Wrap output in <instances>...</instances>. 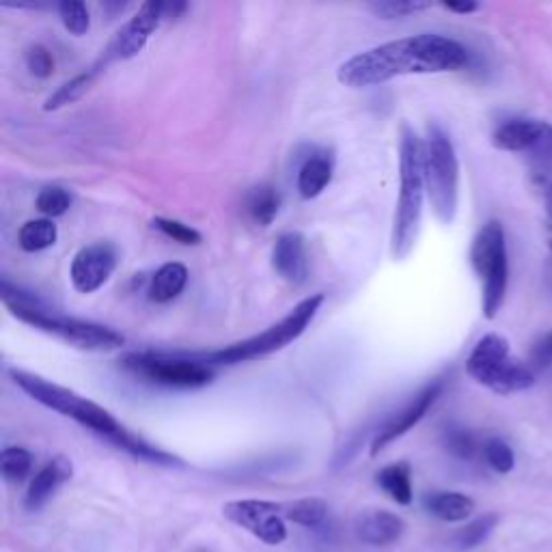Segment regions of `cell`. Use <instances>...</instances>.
<instances>
[{
    "label": "cell",
    "instance_id": "d590c367",
    "mask_svg": "<svg viewBox=\"0 0 552 552\" xmlns=\"http://www.w3.org/2000/svg\"><path fill=\"white\" fill-rule=\"evenodd\" d=\"M552 365V328L544 337L535 341L531 350V367H548Z\"/></svg>",
    "mask_w": 552,
    "mask_h": 552
},
{
    "label": "cell",
    "instance_id": "44dd1931",
    "mask_svg": "<svg viewBox=\"0 0 552 552\" xmlns=\"http://www.w3.org/2000/svg\"><path fill=\"white\" fill-rule=\"evenodd\" d=\"M104 69V65L98 61L95 65H91L87 72H82L78 76H74L72 80H67L63 87H59L57 91H54L50 98L46 100L44 104V110H59V108H65L69 104H74L78 102L82 95H85L91 85L95 82V78L100 76V72Z\"/></svg>",
    "mask_w": 552,
    "mask_h": 552
},
{
    "label": "cell",
    "instance_id": "3957f363",
    "mask_svg": "<svg viewBox=\"0 0 552 552\" xmlns=\"http://www.w3.org/2000/svg\"><path fill=\"white\" fill-rule=\"evenodd\" d=\"M0 298H3V305L9 313L18 317L20 322L57 337L67 345H74L78 350L113 352L126 345V337L117 333L115 328L52 313L37 296L24 292L18 285H11L9 279L0 281Z\"/></svg>",
    "mask_w": 552,
    "mask_h": 552
},
{
    "label": "cell",
    "instance_id": "cb8c5ba5",
    "mask_svg": "<svg viewBox=\"0 0 552 552\" xmlns=\"http://www.w3.org/2000/svg\"><path fill=\"white\" fill-rule=\"evenodd\" d=\"M59 238L57 225L50 218H35L24 223L18 231V244L24 253H39L54 246Z\"/></svg>",
    "mask_w": 552,
    "mask_h": 552
},
{
    "label": "cell",
    "instance_id": "5b68a950",
    "mask_svg": "<svg viewBox=\"0 0 552 552\" xmlns=\"http://www.w3.org/2000/svg\"><path fill=\"white\" fill-rule=\"evenodd\" d=\"M326 296L324 294H313L305 300H300L298 305L289 311L283 320L272 324L266 328L264 333H259L255 337H248L244 341L231 343L227 348H220L214 352H205V354H195L199 361L207 365H238V363H248V361H257V358L270 356L274 352H279L287 348L289 343L296 341L309 324L315 320L317 311L322 309Z\"/></svg>",
    "mask_w": 552,
    "mask_h": 552
},
{
    "label": "cell",
    "instance_id": "d6a6232c",
    "mask_svg": "<svg viewBox=\"0 0 552 552\" xmlns=\"http://www.w3.org/2000/svg\"><path fill=\"white\" fill-rule=\"evenodd\" d=\"M496 524V516H483L475 522L468 524L462 531H458L455 535V544L462 550H471L475 546H479L483 540H488V535L494 531Z\"/></svg>",
    "mask_w": 552,
    "mask_h": 552
},
{
    "label": "cell",
    "instance_id": "ba28073f",
    "mask_svg": "<svg viewBox=\"0 0 552 552\" xmlns=\"http://www.w3.org/2000/svg\"><path fill=\"white\" fill-rule=\"evenodd\" d=\"M471 266L481 281V311L486 320L499 315L509 285V257L505 229L499 220H488L471 244Z\"/></svg>",
    "mask_w": 552,
    "mask_h": 552
},
{
    "label": "cell",
    "instance_id": "f546056e",
    "mask_svg": "<svg viewBox=\"0 0 552 552\" xmlns=\"http://www.w3.org/2000/svg\"><path fill=\"white\" fill-rule=\"evenodd\" d=\"M430 7L432 3H423V0H378V3L367 5L369 11H374L378 18H384V20L406 18V16H412V13H419Z\"/></svg>",
    "mask_w": 552,
    "mask_h": 552
},
{
    "label": "cell",
    "instance_id": "74e56055",
    "mask_svg": "<svg viewBox=\"0 0 552 552\" xmlns=\"http://www.w3.org/2000/svg\"><path fill=\"white\" fill-rule=\"evenodd\" d=\"M546 216H548V223L552 225V182L546 188Z\"/></svg>",
    "mask_w": 552,
    "mask_h": 552
},
{
    "label": "cell",
    "instance_id": "30bf717a",
    "mask_svg": "<svg viewBox=\"0 0 552 552\" xmlns=\"http://www.w3.org/2000/svg\"><path fill=\"white\" fill-rule=\"evenodd\" d=\"M225 516L238 527L253 533L257 540L268 546H279L285 542L287 527L283 522V507L270 501H233L225 505Z\"/></svg>",
    "mask_w": 552,
    "mask_h": 552
},
{
    "label": "cell",
    "instance_id": "e575fe53",
    "mask_svg": "<svg viewBox=\"0 0 552 552\" xmlns=\"http://www.w3.org/2000/svg\"><path fill=\"white\" fill-rule=\"evenodd\" d=\"M447 449L453 455H458V458L468 460V458H473L477 445H475V438L471 434H468V432H464V430H451L447 434Z\"/></svg>",
    "mask_w": 552,
    "mask_h": 552
},
{
    "label": "cell",
    "instance_id": "484cf974",
    "mask_svg": "<svg viewBox=\"0 0 552 552\" xmlns=\"http://www.w3.org/2000/svg\"><path fill=\"white\" fill-rule=\"evenodd\" d=\"M33 468V455L22 447H7L0 455V471L7 481H24Z\"/></svg>",
    "mask_w": 552,
    "mask_h": 552
},
{
    "label": "cell",
    "instance_id": "ffe728a7",
    "mask_svg": "<svg viewBox=\"0 0 552 552\" xmlns=\"http://www.w3.org/2000/svg\"><path fill=\"white\" fill-rule=\"evenodd\" d=\"M425 509L443 522H462L473 514L475 501L460 492H434L425 496Z\"/></svg>",
    "mask_w": 552,
    "mask_h": 552
},
{
    "label": "cell",
    "instance_id": "f35d334b",
    "mask_svg": "<svg viewBox=\"0 0 552 552\" xmlns=\"http://www.w3.org/2000/svg\"><path fill=\"white\" fill-rule=\"evenodd\" d=\"M195 552H210V550H203V548H201V550H195Z\"/></svg>",
    "mask_w": 552,
    "mask_h": 552
},
{
    "label": "cell",
    "instance_id": "52a82bcc",
    "mask_svg": "<svg viewBox=\"0 0 552 552\" xmlns=\"http://www.w3.org/2000/svg\"><path fill=\"white\" fill-rule=\"evenodd\" d=\"M425 151V190L440 223L451 225L460 201V162L449 134L430 123L423 143Z\"/></svg>",
    "mask_w": 552,
    "mask_h": 552
},
{
    "label": "cell",
    "instance_id": "8992f818",
    "mask_svg": "<svg viewBox=\"0 0 552 552\" xmlns=\"http://www.w3.org/2000/svg\"><path fill=\"white\" fill-rule=\"evenodd\" d=\"M466 374L477 384L499 395L527 391L535 384L531 363H522L512 356L509 341L496 333L483 335L466 358Z\"/></svg>",
    "mask_w": 552,
    "mask_h": 552
},
{
    "label": "cell",
    "instance_id": "d6986e66",
    "mask_svg": "<svg viewBox=\"0 0 552 552\" xmlns=\"http://www.w3.org/2000/svg\"><path fill=\"white\" fill-rule=\"evenodd\" d=\"M333 179V158L328 154H313L305 160L298 171V192L302 199H315L320 197L324 188Z\"/></svg>",
    "mask_w": 552,
    "mask_h": 552
},
{
    "label": "cell",
    "instance_id": "f1b7e54d",
    "mask_svg": "<svg viewBox=\"0 0 552 552\" xmlns=\"http://www.w3.org/2000/svg\"><path fill=\"white\" fill-rule=\"evenodd\" d=\"M483 458H486L488 466L496 473L507 475L514 471V449L509 447L503 438H488L486 443H483Z\"/></svg>",
    "mask_w": 552,
    "mask_h": 552
},
{
    "label": "cell",
    "instance_id": "1f68e13d",
    "mask_svg": "<svg viewBox=\"0 0 552 552\" xmlns=\"http://www.w3.org/2000/svg\"><path fill=\"white\" fill-rule=\"evenodd\" d=\"M151 225H154L160 233H164V236L184 244V246H197L201 244L203 236L195 229L190 227L186 223H182V220H173V218H164V216H158L151 220Z\"/></svg>",
    "mask_w": 552,
    "mask_h": 552
},
{
    "label": "cell",
    "instance_id": "ab89813d",
    "mask_svg": "<svg viewBox=\"0 0 552 552\" xmlns=\"http://www.w3.org/2000/svg\"><path fill=\"white\" fill-rule=\"evenodd\" d=\"M550 253H552V238H550Z\"/></svg>",
    "mask_w": 552,
    "mask_h": 552
},
{
    "label": "cell",
    "instance_id": "e0dca14e",
    "mask_svg": "<svg viewBox=\"0 0 552 552\" xmlns=\"http://www.w3.org/2000/svg\"><path fill=\"white\" fill-rule=\"evenodd\" d=\"M356 535L358 540L371 544V546H386L397 542L399 537L404 535L406 524L404 520L391 514V512H380V509H371L356 518Z\"/></svg>",
    "mask_w": 552,
    "mask_h": 552
},
{
    "label": "cell",
    "instance_id": "8fae6325",
    "mask_svg": "<svg viewBox=\"0 0 552 552\" xmlns=\"http://www.w3.org/2000/svg\"><path fill=\"white\" fill-rule=\"evenodd\" d=\"M162 20H164V3L151 0V3L138 7L136 16L123 24L117 31V35L110 39V44L106 46L100 63L106 67L113 61H126L136 57V54L147 46L151 33L158 29Z\"/></svg>",
    "mask_w": 552,
    "mask_h": 552
},
{
    "label": "cell",
    "instance_id": "603a6c76",
    "mask_svg": "<svg viewBox=\"0 0 552 552\" xmlns=\"http://www.w3.org/2000/svg\"><path fill=\"white\" fill-rule=\"evenodd\" d=\"M376 481L395 503L399 505L412 503V479H410V466L406 462L384 466L378 473Z\"/></svg>",
    "mask_w": 552,
    "mask_h": 552
},
{
    "label": "cell",
    "instance_id": "836d02e7",
    "mask_svg": "<svg viewBox=\"0 0 552 552\" xmlns=\"http://www.w3.org/2000/svg\"><path fill=\"white\" fill-rule=\"evenodd\" d=\"M24 61H26V67H29V72H31L35 78L46 80V78H50L52 72H54V57H52L48 48L39 46V44H35V46H31L29 50H26Z\"/></svg>",
    "mask_w": 552,
    "mask_h": 552
},
{
    "label": "cell",
    "instance_id": "8d00e7d4",
    "mask_svg": "<svg viewBox=\"0 0 552 552\" xmlns=\"http://www.w3.org/2000/svg\"><path fill=\"white\" fill-rule=\"evenodd\" d=\"M443 7H445L447 11L460 13V16H468V13L479 11V5L473 3V0H462V3H443Z\"/></svg>",
    "mask_w": 552,
    "mask_h": 552
},
{
    "label": "cell",
    "instance_id": "7a4b0ae2",
    "mask_svg": "<svg viewBox=\"0 0 552 552\" xmlns=\"http://www.w3.org/2000/svg\"><path fill=\"white\" fill-rule=\"evenodd\" d=\"M9 378L20 391L29 395L33 402L63 414V417L76 421L82 427H87V430H91L93 434L104 438L106 443L134 455V458L151 464H160V466L179 464L175 455L149 445L141 436L126 430V427H123L106 408L91 402L87 397L78 395L76 391L65 389L61 384H54L46 378L22 369H9Z\"/></svg>",
    "mask_w": 552,
    "mask_h": 552
},
{
    "label": "cell",
    "instance_id": "7c38bea8",
    "mask_svg": "<svg viewBox=\"0 0 552 552\" xmlns=\"http://www.w3.org/2000/svg\"><path fill=\"white\" fill-rule=\"evenodd\" d=\"M443 389H445V380H432L430 384H425L423 389L414 395L402 410H397L393 417L380 427L374 440H371V455L376 458L380 451H384L391 443H395L397 438L408 434L412 427L417 425L425 417V414L430 412V408L438 402V397L443 395Z\"/></svg>",
    "mask_w": 552,
    "mask_h": 552
},
{
    "label": "cell",
    "instance_id": "4dcf8cb0",
    "mask_svg": "<svg viewBox=\"0 0 552 552\" xmlns=\"http://www.w3.org/2000/svg\"><path fill=\"white\" fill-rule=\"evenodd\" d=\"M35 205L41 214H46L48 218H57L69 210V205H72V195H69V192L61 186H46L41 188Z\"/></svg>",
    "mask_w": 552,
    "mask_h": 552
},
{
    "label": "cell",
    "instance_id": "d4e9b609",
    "mask_svg": "<svg viewBox=\"0 0 552 552\" xmlns=\"http://www.w3.org/2000/svg\"><path fill=\"white\" fill-rule=\"evenodd\" d=\"M283 516L300 527H320L328 518V505L322 499H300L285 505Z\"/></svg>",
    "mask_w": 552,
    "mask_h": 552
},
{
    "label": "cell",
    "instance_id": "83f0119b",
    "mask_svg": "<svg viewBox=\"0 0 552 552\" xmlns=\"http://www.w3.org/2000/svg\"><path fill=\"white\" fill-rule=\"evenodd\" d=\"M59 18L63 22L65 29L80 37L89 31L91 26V18H89V9L85 3H80V0H63V3L57 5Z\"/></svg>",
    "mask_w": 552,
    "mask_h": 552
},
{
    "label": "cell",
    "instance_id": "9a60e30c",
    "mask_svg": "<svg viewBox=\"0 0 552 552\" xmlns=\"http://www.w3.org/2000/svg\"><path fill=\"white\" fill-rule=\"evenodd\" d=\"M72 473H74V466L65 458V455H57V458H52L35 475L29 490H26V496H24L26 509L37 512V509L44 507L52 499V496L57 494V490L63 486V483L72 479Z\"/></svg>",
    "mask_w": 552,
    "mask_h": 552
},
{
    "label": "cell",
    "instance_id": "9c48e42d",
    "mask_svg": "<svg viewBox=\"0 0 552 552\" xmlns=\"http://www.w3.org/2000/svg\"><path fill=\"white\" fill-rule=\"evenodd\" d=\"M123 367L130 374L143 378L151 384L167 386V389L195 391L212 384L216 371L195 354H156V352H134L123 356Z\"/></svg>",
    "mask_w": 552,
    "mask_h": 552
},
{
    "label": "cell",
    "instance_id": "4316f807",
    "mask_svg": "<svg viewBox=\"0 0 552 552\" xmlns=\"http://www.w3.org/2000/svg\"><path fill=\"white\" fill-rule=\"evenodd\" d=\"M529 164L531 171L537 179H544L552 175V123L546 121L542 130V136L537 138L535 147L529 151Z\"/></svg>",
    "mask_w": 552,
    "mask_h": 552
},
{
    "label": "cell",
    "instance_id": "2e32d148",
    "mask_svg": "<svg viewBox=\"0 0 552 552\" xmlns=\"http://www.w3.org/2000/svg\"><path fill=\"white\" fill-rule=\"evenodd\" d=\"M544 126L546 121L540 119H507L492 132V145L501 151H509V154H529L537 138L542 136Z\"/></svg>",
    "mask_w": 552,
    "mask_h": 552
},
{
    "label": "cell",
    "instance_id": "277c9868",
    "mask_svg": "<svg viewBox=\"0 0 552 552\" xmlns=\"http://www.w3.org/2000/svg\"><path fill=\"white\" fill-rule=\"evenodd\" d=\"M425 151L408 123L399 132V199L395 207L391 253L397 261L408 257L419 236L425 197Z\"/></svg>",
    "mask_w": 552,
    "mask_h": 552
},
{
    "label": "cell",
    "instance_id": "7402d4cb",
    "mask_svg": "<svg viewBox=\"0 0 552 552\" xmlns=\"http://www.w3.org/2000/svg\"><path fill=\"white\" fill-rule=\"evenodd\" d=\"M279 207H281V197L279 192H276V188L270 184L255 186L246 195V212L261 227L272 225V220L276 218V214H279Z\"/></svg>",
    "mask_w": 552,
    "mask_h": 552
},
{
    "label": "cell",
    "instance_id": "ac0fdd59",
    "mask_svg": "<svg viewBox=\"0 0 552 552\" xmlns=\"http://www.w3.org/2000/svg\"><path fill=\"white\" fill-rule=\"evenodd\" d=\"M188 268L179 261H169L156 270V274L151 276L149 283V300L158 302V305H167V302L175 300L179 294L184 292L188 285Z\"/></svg>",
    "mask_w": 552,
    "mask_h": 552
},
{
    "label": "cell",
    "instance_id": "4fadbf2b",
    "mask_svg": "<svg viewBox=\"0 0 552 552\" xmlns=\"http://www.w3.org/2000/svg\"><path fill=\"white\" fill-rule=\"evenodd\" d=\"M117 268V248L110 242L82 246L69 266V279L80 294H93L113 276Z\"/></svg>",
    "mask_w": 552,
    "mask_h": 552
},
{
    "label": "cell",
    "instance_id": "6da1fadb",
    "mask_svg": "<svg viewBox=\"0 0 552 552\" xmlns=\"http://www.w3.org/2000/svg\"><path fill=\"white\" fill-rule=\"evenodd\" d=\"M468 65V50L451 37L421 33L399 37L354 54L337 69L341 85L352 89L384 85L399 76L458 72Z\"/></svg>",
    "mask_w": 552,
    "mask_h": 552
},
{
    "label": "cell",
    "instance_id": "5bb4252c",
    "mask_svg": "<svg viewBox=\"0 0 552 552\" xmlns=\"http://www.w3.org/2000/svg\"><path fill=\"white\" fill-rule=\"evenodd\" d=\"M272 268L283 281L302 285L309 276V255L305 236L298 231H287L272 248Z\"/></svg>",
    "mask_w": 552,
    "mask_h": 552
}]
</instances>
